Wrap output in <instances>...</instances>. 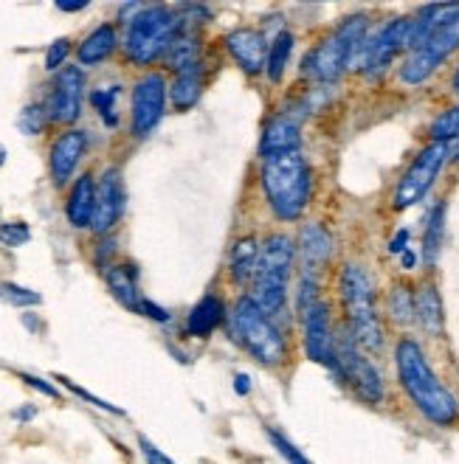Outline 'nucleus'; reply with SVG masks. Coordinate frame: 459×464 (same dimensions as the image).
Masks as SVG:
<instances>
[{"mask_svg":"<svg viewBox=\"0 0 459 464\" xmlns=\"http://www.w3.org/2000/svg\"><path fill=\"white\" fill-rule=\"evenodd\" d=\"M183 32V23L164 6H142L127 20L124 53L136 65H152L158 57H167L170 45Z\"/></svg>","mask_w":459,"mask_h":464,"instance_id":"0eeeda50","label":"nucleus"},{"mask_svg":"<svg viewBox=\"0 0 459 464\" xmlns=\"http://www.w3.org/2000/svg\"><path fill=\"white\" fill-rule=\"evenodd\" d=\"M456 158H459V152H456Z\"/></svg>","mask_w":459,"mask_h":464,"instance_id":"8fccbe9b","label":"nucleus"},{"mask_svg":"<svg viewBox=\"0 0 459 464\" xmlns=\"http://www.w3.org/2000/svg\"><path fill=\"white\" fill-rule=\"evenodd\" d=\"M409 34H412V20H406V17L392 20L386 29L375 37V43H366V45L358 48V51H364V65L361 68L369 76L386 71L397 53L403 48H409Z\"/></svg>","mask_w":459,"mask_h":464,"instance_id":"4468645a","label":"nucleus"},{"mask_svg":"<svg viewBox=\"0 0 459 464\" xmlns=\"http://www.w3.org/2000/svg\"><path fill=\"white\" fill-rule=\"evenodd\" d=\"M226 51L231 53V60L246 71L249 76H259L268 63V40L257 29H234L226 34Z\"/></svg>","mask_w":459,"mask_h":464,"instance_id":"dca6fc26","label":"nucleus"},{"mask_svg":"<svg viewBox=\"0 0 459 464\" xmlns=\"http://www.w3.org/2000/svg\"><path fill=\"white\" fill-rule=\"evenodd\" d=\"M302 144V132L299 124H296L288 113H279L274 119H268L262 127V139H259V155L271 158V155H282V152H293Z\"/></svg>","mask_w":459,"mask_h":464,"instance_id":"a211bd4d","label":"nucleus"},{"mask_svg":"<svg viewBox=\"0 0 459 464\" xmlns=\"http://www.w3.org/2000/svg\"><path fill=\"white\" fill-rule=\"evenodd\" d=\"M57 380H63V386H68V389H71L73 394H79V397H85V400H88L91 405H96V408H104V411H111V414H124V411H122V408H116V405H111V402H104V400H99V397L88 394L85 389H79V386H73V383H71V380H68V377H57Z\"/></svg>","mask_w":459,"mask_h":464,"instance_id":"58836bf2","label":"nucleus"},{"mask_svg":"<svg viewBox=\"0 0 459 464\" xmlns=\"http://www.w3.org/2000/svg\"><path fill=\"white\" fill-rule=\"evenodd\" d=\"M45 121H48V113L43 111V107L40 104H29V107H23V113L17 119V127L25 135H37V132H43Z\"/></svg>","mask_w":459,"mask_h":464,"instance_id":"72a5a7b5","label":"nucleus"},{"mask_svg":"<svg viewBox=\"0 0 459 464\" xmlns=\"http://www.w3.org/2000/svg\"><path fill=\"white\" fill-rule=\"evenodd\" d=\"M4 160H6V150L0 147V167H4Z\"/></svg>","mask_w":459,"mask_h":464,"instance_id":"09e8293b","label":"nucleus"},{"mask_svg":"<svg viewBox=\"0 0 459 464\" xmlns=\"http://www.w3.org/2000/svg\"><path fill=\"white\" fill-rule=\"evenodd\" d=\"M259 259V242L254 237H242L234 242L231 256H229V273L234 285H246L254 276V267Z\"/></svg>","mask_w":459,"mask_h":464,"instance_id":"a878e982","label":"nucleus"},{"mask_svg":"<svg viewBox=\"0 0 459 464\" xmlns=\"http://www.w3.org/2000/svg\"><path fill=\"white\" fill-rule=\"evenodd\" d=\"M234 392L246 397V394L251 392V377H249V374H237V377H234Z\"/></svg>","mask_w":459,"mask_h":464,"instance_id":"37998d69","label":"nucleus"},{"mask_svg":"<svg viewBox=\"0 0 459 464\" xmlns=\"http://www.w3.org/2000/svg\"><path fill=\"white\" fill-rule=\"evenodd\" d=\"M32 239V228L25 223H4L0 226V242L6 245V248H20Z\"/></svg>","mask_w":459,"mask_h":464,"instance_id":"c9c22d12","label":"nucleus"},{"mask_svg":"<svg viewBox=\"0 0 459 464\" xmlns=\"http://www.w3.org/2000/svg\"><path fill=\"white\" fill-rule=\"evenodd\" d=\"M412 265H415V254H412V251H406V254H403V267L409 270Z\"/></svg>","mask_w":459,"mask_h":464,"instance_id":"49530a36","label":"nucleus"},{"mask_svg":"<svg viewBox=\"0 0 459 464\" xmlns=\"http://www.w3.org/2000/svg\"><path fill=\"white\" fill-rule=\"evenodd\" d=\"M443 234H445V203H437L428 214V223H425V237H423V259L431 267L440 256L443 248Z\"/></svg>","mask_w":459,"mask_h":464,"instance_id":"bb28decb","label":"nucleus"},{"mask_svg":"<svg viewBox=\"0 0 459 464\" xmlns=\"http://www.w3.org/2000/svg\"><path fill=\"white\" fill-rule=\"evenodd\" d=\"M226 307H223V298L220 295H203L200 302L192 307L186 318V335L192 338H209L218 326L226 321Z\"/></svg>","mask_w":459,"mask_h":464,"instance_id":"aec40b11","label":"nucleus"},{"mask_svg":"<svg viewBox=\"0 0 459 464\" xmlns=\"http://www.w3.org/2000/svg\"><path fill=\"white\" fill-rule=\"evenodd\" d=\"M83 88H85V76L76 65L63 68L54 79V88L48 96V121L54 124H71L83 113Z\"/></svg>","mask_w":459,"mask_h":464,"instance_id":"ddd939ff","label":"nucleus"},{"mask_svg":"<svg viewBox=\"0 0 459 464\" xmlns=\"http://www.w3.org/2000/svg\"><path fill=\"white\" fill-rule=\"evenodd\" d=\"M68 51H71V43H68V40H57V43H54V45L45 51V68H48V71H57V68L65 63Z\"/></svg>","mask_w":459,"mask_h":464,"instance_id":"e433bc0d","label":"nucleus"},{"mask_svg":"<svg viewBox=\"0 0 459 464\" xmlns=\"http://www.w3.org/2000/svg\"><path fill=\"white\" fill-rule=\"evenodd\" d=\"M459 48V4L428 6L417 20H412L409 57L400 65V79L406 85H423L443 60Z\"/></svg>","mask_w":459,"mask_h":464,"instance_id":"f257e3e1","label":"nucleus"},{"mask_svg":"<svg viewBox=\"0 0 459 464\" xmlns=\"http://www.w3.org/2000/svg\"><path fill=\"white\" fill-rule=\"evenodd\" d=\"M203 65L200 63H192V65H186L181 71H175V79H172V104L178 107V111H189L203 93Z\"/></svg>","mask_w":459,"mask_h":464,"instance_id":"b1692460","label":"nucleus"},{"mask_svg":"<svg viewBox=\"0 0 459 464\" xmlns=\"http://www.w3.org/2000/svg\"><path fill=\"white\" fill-rule=\"evenodd\" d=\"M116 96H119V85L102 88V91L91 93V102H93V107L99 111V116H102V121L107 127H116V121H119V116H116Z\"/></svg>","mask_w":459,"mask_h":464,"instance_id":"7c9ffc66","label":"nucleus"},{"mask_svg":"<svg viewBox=\"0 0 459 464\" xmlns=\"http://www.w3.org/2000/svg\"><path fill=\"white\" fill-rule=\"evenodd\" d=\"M124 214V183L119 169H104L96 186V208H93V223L91 228L96 234H107Z\"/></svg>","mask_w":459,"mask_h":464,"instance_id":"2eb2a0df","label":"nucleus"},{"mask_svg":"<svg viewBox=\"0 0 459 464\" xmlns=\"http://www.w3.org/2000/svg\"><path fill=\"white\" fill-rule=\"evenodd\" d=\"M34 414H37L34 408H23V411H17V420H23V422H25V420H32Z\"/></svg>","mask_w":459,"mask_h":464,"instance_id":"a18cd8bd","label":"nucleus"},{"mask_svg":"<svg viewBox=\"0 0 459 464\" xmlns=\"http://www.w3.org/2000/svg\"><path fill=\"white\" fill-rule=\"evenodd\" d=\"M415 318L428 335H443L445 330V313H443V298L435 285H423L415 293Z\"/></svg>","mask_w":459,"mask_h":464,"instance_id":"5701e85b","label":"nucleus"},{"mask_svg":"<svg viewBox=\"0 0 459 464\" xmlns=\"http://www.w3.org/2000/svg\"><path fill=\"white\" fill-rule=\"evenodd\" d=\"M0 298L9 302V304H17V307H34V304H40V293L17 287V285H0Z\"/></svg>","mask_w":459,"mask_h":464,"instance_id":"f704fd0d","label":"nucleus"},{"mask_svg":"<svg viewBox=\"0 0 459 464\" xmlns=\"http://www.w3.org/2000/svg\"><path fill=\"white\" fill-rule=\"evenodd\" d=\"M451 85H454V91L459 93V68L454 71V82H451Z\"/></svg>","mask_w":459,"mask_h":464,"instance_id":"de8ad7c7","label":"nucleus"},{"mask_svg":"<svg viewBox=\"0 0 459 464\" xmlns=\"http://www.w3.org/2000/svg\"><path fill=\"white\" fill-rule=\"evenodd\" d=\"M142 315H147V318H152V321H161V324H167L170 321V313L167 310H161L158 304H152V302H142Z\"/></svg>","mask_w":459,"mask_h":464,"instance_id":"ea45409f","label":"nucleus"},{"mask_svg":"<svg viewBox=\"0 0 459 464\" xmlns=\"http://www.w3.org/2000/svg\"><path fill=\"white\" fill-rule=\"evenodd\" d=\"M299 254H302V265H305V276H316V270H321L333 256V237L330 231L318 226V223H308L299 231Z\"/></svg>","mask_w":459,"mask_h":464,"instance_id":"6ab92c4d","label":"nucleus"},{"mask_svg":"<svg viewBox=\"0 0 459 464\" xmlns=\"http://www.w3.org/2000/svg\"><path fill=\"white\" fill-rule=\"evenodd\" d=\"M395 366H397V377L400 386L412 397V402L417 405V411L431 420L435 425H451L459 417V402L456 397L440 383L435 369L428 366L425 354L420 349L417 341L403 338L395 349Z\"/></svg>","mask_w":459,"mask_h":464,"instance_id":"f03ea898","label":"nucleus"},{"mask_svg":"<svg viewBox=\"0 0 459 464\" xmlns=\"http://www.w3.org/2000/svg\"><path fill=\"white\" fill-rule=\"evenodd\" d=\"M296 262V245L285 234H268L259 245V259L251 276V302L274 318L282 313L288 298V279Z\"/></svg>","mask_w":459,"mask_h":464,"instance_id":"20e7f679","label":"nucleus"},{"mask_svg":"<svg viewBox=\"0 0 459 464\" xmlns=\"http://www.w3.org/2000/svg\"><path fill=\"white\" fill-rule=\"evenodd\" d=\"M88 147V135L83 130H65L57 141L51 144V155H48V167H51V180L63 186L68 183V178L76 172V163L83 160Z\"/></svg>","mask_w":459,"mask_h":464,"instance_id":"f3484780","label":"nucleus"},{"mask_svg":"<svg viewBox=\"0 0 459 464\" xmlns=\"http://www.w3.org/2000/svg\"><path fill=\"white\" fill-rule=\"evenodd\" d=\"M23 380H25V383H29V386H34L37 392H43V394H48V397H57V389H54V386H48V383H43V380L40 377H32V374H20Z\"/></svg>","mask_w":459,"mask_h":464,"instance_id":"79ce46f5","label":"nucleus"},{"mask_svg":"<svg viewBox=\"0 0 459 464\" xmlns=\"http://www.w3.org/2000/svg\"><path fill=\"white\" fill-rule=\"evenodd\" d=\"M226 330H229L231 341L239 349H246L259 366L274 369V366L285 363V358H288L285 335L249 295L239 298V302L234 304V310L226 315Z\"/></svg>","mask_w":459,"mask_h":464,"instance_id":"39448f33","label":"nucleus"},{"mask_svg":"<svg viewBox=\"0 0 459 464\" xmlns=\"http://www.w3.org/2000/svg\"><path fill=\"white\" fill-rule=\"evenodd\" d=\"M268 440H271V445L277 448V453L288 461V464H313L299 448H296L285 433H279V430H274V428H268Z\"/></svg>","mask_w":459,"mask_h":464,"instance_id":"473e14b6","label":"nucleus"},{"mask_svg":"<svg viewBox=\"0 0 459 464\" xmlns=\"http://www.w3.org/2000/svg\"><path fill=\"white\" fill-rule=\"evenodd\" d=\"M167 63H170L172 71H181L186 65L198 63V40L189 37L186 32H181L175 37V43L170 45V51H167Z\"/></svg>","mask_w":459,"mask_h":464,"instance_id":"c85d7f7f","label":"nucleus"},{"mask_svg":"<svg viewBox=\"0 0 459 464\" xmlns=\"http://www.w3.org/2000/svg\"><path fill=\"white\" fill-rule=\"evenodd\" d=\"M445 160H448V144L431 141L415 158V163L406 169V175L400 178L395 195H392V206L397 211H403V208H412L415 203H420L431 188V183H435V178L440 175V169L445 167Z\"/></svg>","mask_w":459,"mask_h":464,"instance_id":"9d476101","label":"nucleus"},{"mask_svg":"<svg viewBox=\"0 0 459 464\" xmlns=\"http://www.w3.org/2000/svg\"><path fill=\"white\" fill-rule=\"evenodd\" d=\"M104 282L111 287V293L116 295V302L132 313H142V293L136 285V267L132 265H111L104 267Z\"/></svg>","mask_w":459,"mask_h":464,"instance_id":"4be33fe9","label":"nucleus"},{"mask_svg":"<svg viewBox=\"0 0 459 464\" xmlns=\"http://www.w3.org/2000/svg\"><path fill=\"white\" fill-rule=\"evenodd\" d=\"M164 104H167V82L161 73H147L136 82L132 88V104H130V124L132 135H150L158 121L164 119Z\"/></svg>","mask_w":459,"mask_h":464,"instance_id":"f8f14e48","label":"nucleus"},{"mask_svg":"<svg viewBox=\"0 0 459 464\" xmlns=\"http://www.w3.org/2000/svg\"><path fill=\"white\" fill-rule=\"evenodd\" d=\"M389 313L397 324L415 321V295L406 285H395L389 293Z\"/></svg>","mask_w":459,"mask_h":464,"instance_id":"c756f323","label":"nucleus"},{"mask_svg":"<svg viewBox=\"0 0 459 464\" xmlns=\"http://www.w3.org/2000/svg\"><path fill=\"white\" fill-rule=\"evenodd\" d=\"M431 139L443 144H448L451 139H459V104L435 119V124H431Z\"/></svg>","mask_w":459,"mask_h":464,"instance_id":"2f4dec72","label":"nucleus"},{"mask_svg":"<svg viewBox=\"0 0 459 464\" xmlns=\"http://www.w3.org/2000/svg\"><path fill=\"white\" fill-rule=\"evenodd\" d=\"M338 295L341 307L347 313V326L358 346L366 352H381L384 349V330L381 318H377L375 307V290L361 265H344L338 276Z\"/></svg>","mask_w":459,"mask_h":464,"instance_id":"423d86ee","label":"nucleus"},{"mask_svg":"<svg viewBox=\"0 0 459 464\" xmlns=\"http://www.w3.org/2000/svg\"><path fill=\"white\" fill-rule=\"evenodd\" d=\"M116 48V29L111 23L99 25V29H93L83 43H79L76 48V60L79 65H96L102 60H107Z\"/></svg>","mask_w":459,"mask_h":464,"instance_id":"393cba45","label":"nucleus"},{"mask_svg":"<svg viewBox=\"0 0 459 464\" xmlns=\"http://www.w3.org/2000/svg\"><path fill=\"white\" fill-rule=\"evenodd\" d=\"M406 242H409V231L403 228V231H397V237L392 239L389 251H392V254H406V251H409V245H406Z\"/></svg>","mask_w":459,"mask_h":464,"instance_id":"a19ab883","label":"nucleus"},{"mask_svg":"<svg viewBox=\"0 0 459 464\" xmlns=\"http://www.w3.org/2000/svg\"><path fill=\"white\" fill-rule=\"evenodd\" d=\"M364 34H366V17L364 14L347 17L333 34L324 37L305 57V73L316 82H336L347 65H353V57L364 45Z\"/></svg>","mask_w":459,"mask_h":464,"instance_id":"6e6552de","label":"nucleus"},{"mask_svg":"<svg viewBox=\"0 0 459 464\" xmlns=\"http://www.w3.org/2000/svg\"><path fill=\"white\" fill-rule=\"evenodd\" d=\"M302 343L305 354L313 363H321L336 372V335L330 324V307L327 302L316 298L313 304L302 307Z\"/></svg>","mask_w":459,"mask_h":464,"instance_id":"9b49d317","label":"nucleus"},{"mask_svg":"<svg viewBox=\"0 0 459 464\" xmlns=\"http://www.w3.org/2000/svg\"><path fill=\"white\" fill-rule=\"evenodd\" d=\"M93 208H96V183L91 175H83L73 183L65 203L68 223L73 228H88L93 223Z\"/></svg>","mask_w":459,"mask_h":464,"instance_id":"412c9836","label":"nucleus"},{"mask_svg":"<svg viewBox=\"0 0 459 464\" xmlns=\"http://www.w3.org/2000/svg\"><path fill=\"white\" fill-rule=\"evenodd\" d=\"M88 4H63V0H60V4H57V9L60 12H83Z\"/></svg>","mask_w":459,"mask_h":464,"instance_id":"c03bdc74","label":"nucleus"},{"mask_svg":"<svg viewBox=\"0 0 459 464\" xmlns=\"http://www.w3.org/2000/svg\"><path fill=\"white\" fill-rule=\"evenodd\" d=\"M290 53H293V34L290 32H279L277 40L268 48V63H265V73L271 82H282L285 68L290 63Z\"/></svg>","mask_w":459,"mask_h":464,"instance_id":"cd10ccee","label":"nucleus"},{"mask_svg":"<svg viewBox=\"0 0 459 464\" xmlns=\"http://www.w3.org/2000/svg\"><path fill=\"white\" fill-rule=\"evenodd\" d=\"M139 448H142V456H144V461L147 464H175L167 453H161L147 436H139Z\"/></svg>","mask_w":459,"mask_h":464,"instance_id":"4c0bfd02","label":"nucleus"},{"mask_svg":"<svg viewBox=\"0 0 459 464\" xmlns=\"http://www.w3.org/2000/svg\"><path fill=\"white\" fill-rule=\"evenodd\" d=\"M336 374L347 380L361 400L366 402L384 400V377L369 363V358L361 354V346L353 338V333H349V326L341 335H336Z\"/></svg>","mask_w":459,"mask_h":464,"instance_id":"1a4fd4ad","label":"nucleus"},{"mask_svg":"<svg viewBox=\"0 0 459 464\" xmlns=\"http://www.w3.org/2000/svg\"><path fill=\"white\" fill-rule=\"evenodd\" d=\"M259 183L265 192V203L274 211L277 220L293 223L305 214L313 195V175L299 150L262 158Z\"/></svg>","mask_w":459,"mask_h":464,"instance_id":"7ed1b4c3","label":"nucleus"}]
</instances>
